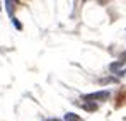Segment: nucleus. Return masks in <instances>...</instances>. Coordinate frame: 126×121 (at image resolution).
<instances>
[{"label": "nucleus", "mask_w": 126, "mask_h": 121, "mask_svg": "<svg viewBox=\"0 0 126 121\" xmlns=\"http://www.w3.org/2000/svg\"><path fill=\"white\" fill-rule=\"evenodd\" d=\"M121 65H123V60H121V61H116V63H112V65H111V70H112V72H116Z\"/></svg>", "instance_id": "423d86ee"}, {"label": "nucleus", "mask_w": 126, "mask_h": 121, "mask_svg": "<svg viewBox=\"0 0 126 121\" xmlns=\"http://www.w3.org/2000/svg\"><path fill=\"white\" fill-rule=\"evenodd\" d=\"M65 121H80V118L77 114H73V113H66L65 114Z\"/></svg>", "instance_id": "20e7f679"}, {"label": "nucleus", "mask_w": 126, "mask_h": 121, "mask_svg": "<svg viewBox=\"0 0 126 121\" xmlns=\"http://www.w3.org/2000/svg\"><path fill=\"white\" fill-rule=\"evenodd\" d=\"M0 7H2V5H0Z\"/></svg>", "instance_id": "0eeeda50"}, {"label": "nucleus", "mask_w": 126, "mask_h": 121, "mask_svg": "<svg viewBox=\"0 0 126 121\" xmlns=\"http://www.w3.org/2000/svg\"><path fill=\"white\" fill-rule=\"evenodd\" d=\"M5 7H7V12H9V16H10V19L14 17V2H10V0H7L5 2Z\"/></svg>", "instance_id": "f03ea898"}, {"label": "nucleus", "mask_w": 126, "mask_h": 121, "mask_svg": "<svg viewBox=\"0 0 126 121\" xmlns=\"http://www.w3.org/2000/svg\"><path fill=\"white\" fill-rule=\"evenodd\" d=\"M84 109H87V111H95L97 109V104L95 102H87V104H80Z\"/></svg>", "instance_id": "7ed1b4c3"}, {"label": "nucleus", "mask_w": 126, "mask_h": 121, "mask_svg": "<svg viewBox=\"0 0 126 121\" xmlns=\"http://www.w3.org/2000/svg\"><path fill=\"white\" fill-rule=\"evenodd\" d=\"M12 24L16 26V29H17V31H21V29H22V24H21L17 19H16V17H12Z\"/></svg>", "instance_id": "39448f33"}, {"label": "nucleus", "mask_w": 126, "mask_h": 121, "mask_svg": "<svg viewBox=\"0 0 126 121\" xmlns=\"http://www.w3.org/2000/svg\"><path fill=\"white\" fill-rule=\"evenodd\" d=\"M85 101L94 102V101H107L109 99V90H99V92H94V94H87L84 96Z\"/></svg>", "instance_id": "f257e3e1"}]
</instances>
